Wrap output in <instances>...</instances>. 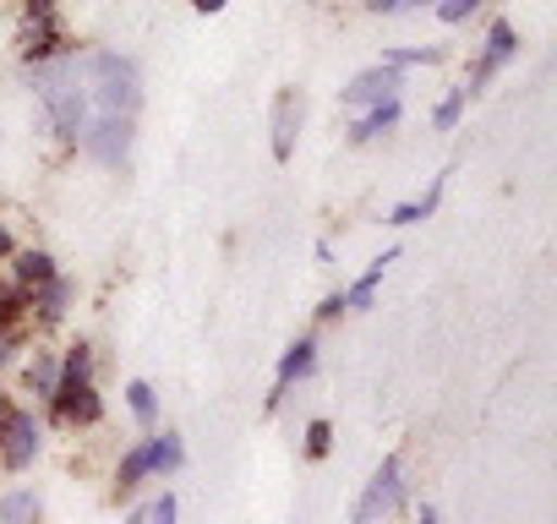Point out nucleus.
<instances>
[{
	"label": "nucleus",
	"instance_id": "nucleus-20",
	"mask_svg": "<svg viewBox=\"0 0 557 524\" xmlns=\"http://www.w3.org/2000/svg\"><path fill=\"white\" fill-rule=\"evenodd\" d=\"M443 186H448V180H443V175H437V180H432V191H426V197H421V202H399V208H394V219H388V224H416V219H426V213H432V208H437V197H443Z\"/></svg>",
	"mask_w": 557,
	"mask_h": 524
},
{
	"label": "nucleus",
	"instance_id": "nucleus-3",
	"mask_svg": "<svg viewBox=\"0 0 557 524\" xmlns=\"http://www.w3.org/2000/svg\"><path fill=\"white\" fill-rule=\"evenodd\" d=\"M50 415L61 426H99L104 421V399L94 394V377H61L50 394Z\"/></svg>",
	"mask_w": 557,
	"mask_h": 524
},
{
	"label": "nucleus",
	"instance_id": "nucleus-6",
	"mask_svg": "<svg viewBox=\"0 0 557 524\" xmlns=\"http://www.w3.org/2000/svg\"><path fill=\"white\" fill-rule=\"evenodd\" d=\"M99 164H126V153H132V121L126 115H99L94 126H83V137H77Z\"/></svg>",
	"mask_w": 557,
	"mask_h": 524
},
{
	"label": "nucleus",
	"instance_id": "nucleus-21",
	"mask_svg": "<svg viewBox=\"0 0 557 524\" xmlns=\"http://www.w3.org/2000/svg\"><path fill=\"white\" fill-rule=\"evenodd\" d=\"M126 404H132V415H137L143 426H153V415H159V399H153V388H148V383H132V388H126Z\"/></svg>",
	"mask_w": 557,
	"mask_h": 524
},
{
	"label": "nucleus",
	"instance_id": "nucleus-32",
	"mask_svg": "<svg viewBox=\"0 0 557 524\" xmlns=\"http://www.w3.org/2000/svg\"><path fill=\"white\" fill-rule=\"evenodd\" d=\"M7 415H12V399H7V394H0V426H7Z\"/></svg>",
	"mask_w": 557,
	"mask_h": 524
},
{
	"label": "nucleus",
	"instance_id": "nucleus-10",
	"mask_svg": "<svg viewBox=\"0 0 557 524\" xmlns=\"http://www.w3.org/2000/svg\"><path fill=\"white\" fill-rule=\"evenodd\" d=\"M55 55H61V23L55 17H28V28H23V61L28 66H45Z\"/></svg>",
	"mask_w": 557,
	"mask_h": 524
},
{
	"label": "nucleus",
	"instance_id": "nucleus-33",
	"mask_svg": "<svg viewBox=\"0 0 557 524\" xmlns=\"http://www.w3.org/2000/svg\"><path fill=\"white\" fill-rule=\"evenodd\" d=\"M7 350H12V334H0V366H7Z\"/></svg>",
	"mask_w": 557,
	"mask_h": 524
},
{
	"label": "nucleus",
	"instance_id": "nucleus-14",
	"mask_svg": "<svg viewBox=\"0 0 557 524\" xmlns=\"http://www.w3.org/2000/svg\"><path fill=\"white\" fill-rule=\"evenodd\" d=\"M55 383H61V361H55L50 350H34V361H28V372H23V388L39 394V399H50Z\"/></svg>",
	"mask_w": 557,
	"mask_h": 524
},
{
	"label": "nucleus",
	"instance_id": "nucleus-15",
	"mask_svg": "<svg viewBox=\"0 0 557 524\" xmlns=\"http://www.w3.org/2000/svg\"><path fill=\"white\" fill-rule=\"evenodd\" d=\"M148 464H153L159 475H175V470L186 464V448H181V437H175V432H164V437H148Z\"/></svg>",
	"mask_w": 557,
	"mask_h": 524
},
{
	"label": "nucleus",
	"instance_id": "nucleus-24",
	"mask_svg": "<svg viewBox=\"0 0 557 524\" xmlns=\"http://www.w3.org/2000/svg\"><path fill=\"white\" fill-rule=\"evenodd\" d=\"M475 7H481V0H443V7H437V17H443V23H465Z\"/></svg>",
	"mask_w": 557,
	"mask_h": 524
},
{
	"label": "nucleus",
	"instance_id": "nucleus-27",
	"mask_svg": "<svg viewBox=\"0 0 557 524\" xmlns=\"http://www.w3.org/2000/svg\"><path fill=\"white\" fill-rule=\"evenodd\" d=\"M28 17H55V0H23Z\"/></svg>",
	"mask_w": 557,
	"mask_h": 524
},
{
	"label": "nucleus",
	"instance_id": "nucleus-5",
	"mask_svg": "<svg viewBox=\"0 0 557 524\" xmlns=\"http://www.w3.org/2000/svg\"><path fill=\"white\" fill-rule=\"evenodd\" d=\"M39 448H45L39 421H34L28 410H12L7 426H0V464H7V470H28V464L39 459Z\"/></svg>",
	"mask_w": 557,
	"mask_h": 524
},
{
	"label": "nucleus",
	"instance_id": "nucleus-12",
	"mask_svg": "<svg viewBox=\"0 0 557 524\" xmlns=\"http://www.w3.org/2000/svg\"><path fill=\"white\" fill-rule=\"evenodd\" d=\"M12 279H17V290H23V296H28V290H39V285H50V279H55V257H50V251H39V246L12 251Z\"/></svg>",
	"mask_w": 557,
	"mask_h": 524
},
{
	"label": "nucleus",
	"instance_id": "nucleus-7",
	"mask_svg": "<svg viewBox=\"0 0 557 524\" xmlns=\"http://www.w3.org/2000/svg\"><path fill=\"white\" fill-rule=\"evenodd\" d=\"M394 99H399V72H388V66H372L345 88V104H356V110H377V104H394Z\"/></svg>",
	"mask_w": 557,
	"mask_h": 524
},
{
	"label": "nucleus",
	"instance_id": "nucleus-29",
	"mask_svg": "<svg viewBox=\"0 0 557 524\" xmlns=\"http://www.w3.org/2000/svg\"><path fill=\"white\" fill-rule=\"evenodd\" d=\"M372 12H383V17L388 12H405V0H372Z\"/></svg>",
	"mask_w": 557,
	"mask_h": 524
},
{
	"label": "nucleus",
	"instance_id": "nucleus-35",
	"mask_svg": "<svg viewBox=\"0 0 557 524\" xmlns=\"http://www.w3.org/2000/svg\"><path fill=\"white\" fill-rule=\"evenodd\" d=\"M405 7H432V0H405Z\"/></svg>",
	"mask_w": 557,
	"mask_h": 524
},
{
	"label": "nucleus",
	"instance_id": "nucleus-30",
	"mask_svg": "<svg viewBox=\"0 0 557 524\" xmlns=\"http://www.w3.org/2000/svg\"><path fill=\"white\" fill-rule=\"evenodd\" d=\"M191 7H197L202 17H213V12H224V0H191Z\"/></svg>",
	"mask_w": 557,
	"mask_h": 524
},
{
	"label": "nucleus",
	"instance_id": "nucleus-17",
	"mask_svg": "<svg viewBox=\"0 0 557 524\" xmlns=\"http://www.w3.org/2000/svg\"><path fill=\"white\" fill-rule=\"evenodd\" d=\"M143 475H153V464H148V442L143 448H132L126 459H121V470H115V491L126 497V491H137L143 486Z\"/></svg>",
	"mask_w": 557,
	"mask_h": 524
},
{
	"label": "nucleus",
	"instance_id": "nucleus-23",
	"mask_svg": "<svg viewBox=\"0 0 557 524\" xmlns=\"http://www.w3.org/2000/svg\"><path fill=\"white\" fill-rule=\"evenodd\" d=\"M329 448H334V426H329V421H312V426H307V453L323 459Z\"/></svg>",
	"mask_w": 557,
	"mask_h": 524
},
{
	"label": "nucleus",
	"instance_id": "nucleus-9",
	"mask_svg": "<svg viewBox=\"0 0 557 524\" xmlns=\"http://www.w3.org/2000/svg\"><path fill=\"white\" fill-rule=\"evenodd\" d=\"M296 126H301V93H278L273 99V159H290L296 153Z\"/></svg>",
	"mask_w": 557,
	"mask_h": 524
},
{
	"label": "nucleus",
	"instance_id": "nucleus-1",
	"mask_svg": "<svg viewBox=\"0 0 557 524\" xmlns=\"http://www.w3.org/2000/svg\"><path fill=\"white\" fill-rule=\"evenodd\" d=\"M34 93L50 115V126L77 142L83 126H88V88H83V72H77V55H55L45 66H34Z\"/></svg>",
	"mask_w": 557,
	"mask_h": 524
},
{
	"label": "nucleus",
	"instance_id": "nucleus-16",
	"mask_svg": "<svg viewBox=\"0 0 557 524\" xmlns=\"http://www.w3.org/2000/svg\"><path fill=\"white\" fill-rule=\"evenodd\" d=\"M399 251H383L377 262H372V269L350 285V296H345V307H372V296H377V285H383V269H388V262H394Z\"/></svg>",
	"mask_w": 557,
	"mask_h": 524
},
{
	"label": "nucleus",
	"instance_id": "nucleus-2",
	"mask_svg": "<svg viewBox=\"0 0 557 524\" xmlns=\"http://www.w3.org/2000/svg\"><path fill=\"white\" fill-rule=\"evenodd\" d=\"M77 72H83V88L99 104V115H126L132 121V110L143 104V77L126 55L88 50V55H77Z\"/></svg>",
	"mask_w": 557,
	"mask_h": 524
},
{
	"label": "nucleus",
	"instance_id": "nucleus-4",
	"mask_svg": "<svg viewBox=\"0 0 557 524\" xmlns=\"http://www.w3.org/2000/svg\"><path fill=\"white\" fill-rule=\"evenodd\" d=\"M399 502H405V470H399V459L388 453V459L377 464V475L367 481L361 502H356V524H377V519H388Z\"/></svg>",
	"mask_w": 557,
	"mask_h": 524
},
{
	"label": "nucleus",
	"instance_id": "nucleus-13",
	"mask_svg": "<svg viewBox=\"0 0 557 524\" xmlns=\"http://www.w3.org/2000/svg\"><path fill=\"white\" fill-rule=\"evenodd\" d=\"M23 301H28V312H34L39 323H61V317H66V301H72V285H66V279L55 274L50 285H39V290H28Z\"/></svg>",
	"mask_w": 557,
	"mask_h": 524
},
{
	"label": "nucleus",
	"instance_id": "nucleus-25",
	"mask_svg": "<svg viewBox=\"0 0 557 524\" xmlns=\"http://www.w3.org/2000/svg\"><path fill=\"white\" fill-rule=\"evenodd\" d=\"M143 524H175V497L164 491V497H159V502L148 508V519H143Z\"/></svg>",
	"mask_w": 557,
	"mask_h": 524
},
{
	"label": "nucleus",
	"instance_id": "nucleus-8",
	"mask_svg": "<svg viewBox=\"0 0 557 524\" xmlns=\"http://www.w3.org/2000/svg\"><path fill=\"white\" fill-rule=\"evenodd\" d=\"M312 366H318V339H312V334H301V339L285 350V361H278V383H273V399H268V404L285 399V394H290V383H301Z\"/></svg>",
	"mask_w": 557,
	"mask_h": 524
},
{
	"label": "nucleus",
	"instance_id": "nucleus-31",
	"mask_svg": "<svg viewBox=\"0 0 557 524\" xmlns=\"http://www.w3.org/2000/svg\"><path fill=\"white\" fill-rule=\"evenodd\" d=\"M12 251H17V246H12V235H7V229H0V262H7Z\"/></svg>",
	"mask_w": 557,
	"mask_h": 524
},
{
	"label": "nucleus",
	"instance_id": "nucleus-26",
	"mask_svg": "<svg viewBox=\"0 0 557 524\" xmlns=\"http://www.w3.org/2000/svg\"><path fill=\"white\" fill-rule=\"evenodd\" d=\"M459 110H465V88H459V93H454V99H448V104H443V110H437V126H443V132H448V126H454V121H459Z\"/></svg>",
	"mask_w": 557,
	"mask_h": 524
},
{
	"label": "nucleus",
	"instance_id": "nucleus-34",
	"mask_svg": "<svg viewBox=\"0 0 557 524\" xmlns=\"http://www.w3.org/2000/svg\"><path fill=\"white\" fill-rule=\"evenodd\" d=\"M416 524H437V513H432V508H426V513H421V519H416Z\"/></svg>",
	"mask_w": 557,
	"mask_h": 524
},
{
	"label": "nucleus",
	"instance_id": "nucleus-22",
	"mask_svg": "<svg viewBox=\"0 0 557 524\" xmlns=\"http://www.w3.org/2000/svg\"><path fill=\"white\" fill-rule=\"evenodd\" d=\"M432 61H437L432 50H388V55H383L388 72H399V66H432Z\"/></svg>",
	"mask_w": 557,
	"mask_h": 524
},
{
	"label": "nucleus",
	"instance_id": "nucleus-11",
	"mask_svg": "<svg viewBox=\"0 0 557 524\" xmlns=\"http://www.w3.org/2000/svg\"><path fill=\"white\" fill-rule=\"evenodd\" d=\"M508 55H513V28H508V23H497V28L486 34V45H481V61H475V72H470V88H465V93L486 88V83H492V72H497Z\"/></svg>",
	"mask_w": 557,
	"mask_h": 524
},
{
	"label": "nucleus",
	"instance_id": "nucleus-18",
	"mask_svg": "<svg viewBox=\"0 0 557 524\" xmlns=\"http://www.w3.org/2000/svg\"><path fill=\"white\" fill-rule=\"evenodd\" d=\"M0 524H39V497L34 491H7L0 497Z\"/></svg>",
	"mask_w": 557,
	"mask_h": 524
},
{
	"label": "nucleus",
	"instance_id": "nucleus-19",
	"mask_svg": "<svg viewBox=\"0 0 557 524\" xmlns=\"http://www.w3.org/2000/svg\"><path fill=\"white\" fill-rule=\"evenodd\" d=\"M394 121H399V99H394V104H377V110H367V115L356 121V132H350V137H356V142H372V137H383Z\"/></svg>",
	"mask_w": 557,
	"mask_h": 524
},
{
	"label": "nucleus",
	"instance_id": "nucleus-28",
	"mask_svg": "<svg viewBox=\"0 0 557 524\" xmlns=\"http://www.w3.org/2000/svg\"><path fill=\"white\" fill-rule=\"evenodd\" d=\"M339 312H345V296H329V301H323V307H318V317H323V323H334V317H339Z\"/></svg>",
	"mask_w": 557,
	"mask_h": 524
}]
</instances>
